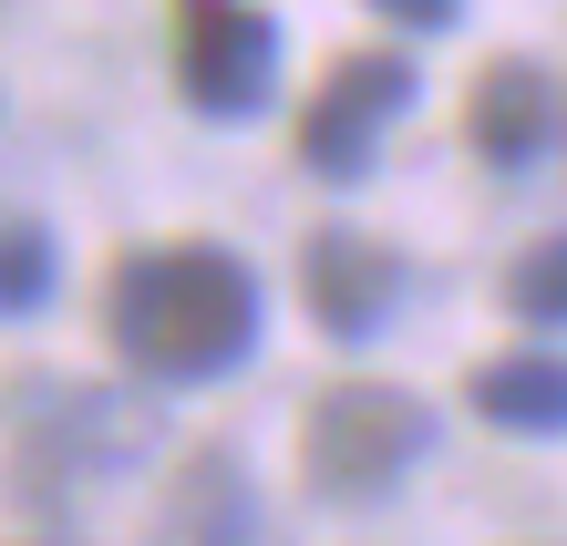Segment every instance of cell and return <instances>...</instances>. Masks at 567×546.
Masks as SVG:
<instances>
[{"mask_svg": "<svg viewBox=\"0 0 567 546\" xmlns=\"http://www.w3.org/2000/svg\"><path fill=\"white\" fill-rule=\"evenodd\" d=\"M104 330L145 382H217L258 351V279L227 248H135L104 279Z\"/></svg>", "mask_w": 567, "mask_h": 546, "instance_id": "obj_1", "label": "cell"}, {"mask_svg": "<svg viewBox=\"0 0 567 546\" xmlns=\"http://www.w3.org/2000/svg\"><path fill=\"white\" fill-rule=\"evenodd\" d=\"M433 454V402L403 382H330L299 423V474L330 505H372Z\"/></svg>", "mask_w": 567, "mask_h": 546, "instance_id": "obj_2", "label": "cell"}, {"mask_svg": "<svg viewBox=\"0 0 567 546\" xmlns=\"http://www.w3.org/2000/svg\"><path fill=\"white\" fill-rule=\"evenodd\" d=\"M176 93L207 124H248L279 93V21L258 0H176Z\"/></svg>", "mask_w": 567, "mask_h": 546, "instance_id": "obj_3", "label": "cell"}, {"mask_svg": "<svg viewBox=\"0 0 567 546\" xmlns=\"http://www.w3.org/2000/svg\"><path fill=\"white\" fill-rule=\"evenodd\" d=\"M403 114H413V62L403 52H341L330 83L310 93V114H299V165L320 186H361Z\"/></svg>", "mask_w": 567, "mask_h": 546, "instance_id": "obj_4", "label": "cell"}, {"mask_svg": "<svg viewBox=\"0 0 567 546\" xmlns=\"http://www.w3.org/2000/svg\"><path fill=\"white\" fill-rule=\"evenodd\" d=\"M145 546H289V536H279L269 505H258L248 464L227 454V443H207V454H186V474L165 485Z\"/></svg>", "mask_w": 567, "mask_h": 546, "instance_id": "obj_5", "label": "cell"}, {"mask_svg": "<svg viewBox=\"0 0 567 546\" xmlns=\"http://www.w3.org/2000/svg\"><path fill=\"white\" fill-rule=\"evenodd\" d=\"M299 299H310V320L330 340H372L392 320V299H403V258L361 227H320L299 248Z\"/></svg>", "mask_w": 567, "mask_h": 546, "instance_id": "obj_6", "label": "cell"}, {"mask_svg": "<svg viewBox=\"0 0 567 546\" xmlns=\"http://www.w3.org/2000/svg\"><path fill=\"white\" fill-rule=\"evenodd\" d=\"M464 134H475V155L485 165H537L547 155V134H557V83L537 73L526 52H506V62H485L475 73V93H464Z\"/></svg>", "mask_w": 567, "mask_h": 546, "instance_id": "obj_7", "label": "cell"}, {"mask_svg": "<svg viewBox=\"0 0 567 546\" xmlns=\"http://www.w3.org/2000/svg\"><path fill=\"white\" fill-rule=\"evenodd\" d=\"M31 474H52V485H73L93 464H135L145 454V413H124L114 392H52V413H31Z\"/></svg>", "mask_w": 567, "mask_h": 546, "instance_id": "obj_8", "label": "cell"}, {"mask_svg": "<svg viewBox=\"0 0 567 546\" xmlns=\"http://www.w3.org/2000/svg\"><path fill=\"white\" fill-rule=\"evenodd\" d=\"M464 402L495 433H567V361L557 351H506V361H485L464 382Z\"/></svg>", "mask_w": 567, "mask_h": 546, "instance_id": "obj_9", "label": "cell"}, {"mask_svg": "<svg viewBox=\"0 0 567 546\" xmlns=\"http://www.w3.org/2000/svg\"><path fill=\"white\" fill-rule=\"evenodd\" d=\"M506 310L537 320V330H567V237H537V248L506 268Z\"/></svg>", "mask_w": 567, "mask_h": 546, "instance_id": "obj_10", "label": "cell"}, {"mask_svg": "<svg viewBox=\"0 0 567 546\" xmlns=\"http://www.w3.org/2000/svg\"><path fill=\"white\" fill-rule=\"evenodd\" d=\"M52 299V237L42 227H0V320Z\"/></svg>", "mask_w": 567, "mask_h": 546, "instance_id": "obj_11", "label": "cell"}, {"mask_svg": "<svg viewBox=\"0 0 567 546\" xmlns=\"http://www.w3.org/2000/svg\"><path fill=\"white\" fill-rule=\"evenodd\" d=\"M372 11H392L403 31H454V21H464V0H372Z\"/></svg>", "mask_w": 567, "mask_h": 546, "instance_id": "obj_12", "label": "cell"}]
</instances>
